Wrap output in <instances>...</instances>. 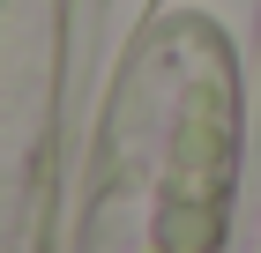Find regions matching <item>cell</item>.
Returning a JSON list of instances; mask_svg holds the SVG:
<instances>
[{
	"label": "cell",
	"mask_w": 261,
	"mask_h": 253,
	"mask_svg": "<svg viewBox=\"0 0 261 253\" xmlns=\"http://www.w3.org/2000/svg\"><path fill=\"white\" fill-rule=\"evenodd\" d=\"M246 164V75L209 15L127 45L67 253H224Z\"/></svg>",
	"instance_id": "6da1fadb"
}]
</instances>
